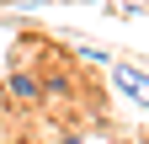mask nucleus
I'll return each instance as SVG.
<instances>
[{
	"label": "nucleus",
	"instance_id": "1",
	"mask_svg": "<svg viewBox=\"0 0 149 144\" xmlns=\"http://www.w3.org/2000/svg\"><path fill=\"white\" fill-rule=\"evenodd\" d=\"M112 85L128 96V101H139L149 107V69H133V64H112Z\"/></svg>",
	"mask_w": 149,
	"mask_h": 144
},
{
	"label": "nucleus",
	"instance_id": "2",
	"mask_svg": "<svg viewBox=\"0 0 149 144\" xmlns=\"http://www.w3.org/2000/svg\"><path fill=\"white\" fill-rule=\"evenodd\" d=\"M6 91H11L16 101H27V107H32V101H43V80H37L32 69H16V75H6Z\"/></svg>",
	"mask_w": 149,
	"mask_h": 144
},
{
	"label": "nucleus",
	"instance_id": "3",
	"mask_svg": "<svg viewBox=\"0 0 149 144\" xmlns=\"http://www.w3.org/2000/svg\"><path fill=\"white\" fill-rule=\"evenodd\" d=\"M74 53H80L85 64H117V59H112V53H107L101 43H80V48H74Z\"/></svg>",
	"mask_w": 149,
	"mask_h": 144
},
{
	"label": "nucleus",
	"instance_id": "4",
	"mask_svg": "<svg viewBox=\"0 0 149 144\" xmlns=\"http://www.w3.org/2000/svg\"><path fill=\"white\" fill-rule=\"evenodd\" d=\"M64 91H69V75H48L43 80V96H64Z\"/></svg>",
	"mask_w": 149,
	"mask_h": 144
},
{
	"label": "nucleus",
	"instance_id": "5",
	"mask_svg": "<svg viewBox=\"0 0 149 144\" xmlns=\"http://www.w3.org/2000/svg\"><path fill=\"white\" fill-rule=\"evenodd\" d=\"M59 144H85V139H80V134H64V139H59Z\"/></svg>",
	"mask_w": 149,
	"mask_h": 144
},
{
	"label": "nucleus",
	"instance_id": "6",
	"mask_svg": "<svg viewBox=\"0 0 149 144\" xmlns=\"http://www.w3.org/2000/svg\"><path fill=\"white\" fill-rule=\"evenodd\" d=\"M0 91H6V75H0Z\"/></svg>",
	"mask_w": 149,
	"mask_h": 144
}]
</instances>
